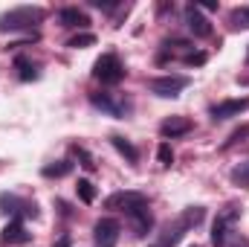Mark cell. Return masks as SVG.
<instances>
[{"label":"cell","instance_id":"obj_1","mask_svg":"<svg viewBox=\"0 0 249 247\" xmlns=\"http://www.w3.org/2000/svg\"><path fill=\"white\" fill-rule=\"evenodd\" d=\"M47 9L41 6H18L9 9L6 15H0V35L3 32H20V29H35L38 23H44Z\"/></svg>","mask_w":249,"mask_h":247},{"label":"cell","instance_id":"obj_2","mask_svg":"<svg viewBox=\"0 0 249 247\" xmlns=\"http://www.w3.org/2000/svg\"><path fill=\"white\" fill-rule=\"evenodd\" d=\"M203 218H206V209H203V206H188V209H183V215H180L174 224H168V227H165V233L160 236V247H174L188 233V230H191V227H197Z\"/></svg>","mask_w":249,"mask_h":247},{"label":"cell","instance_id":"obj_3","mask_svg":"<svg viewBox=\"0 0 249 247\" xmlns=\"http://www.w3.org/2000/svg\"><path fill=\"white\" fill-rule=\"evenodd\" d=\"M238 218H241V209H235V206H229L226 212H217V218H214V224H212V245L214 247H226L229 245Z\"/></svg>","mask_w":249,"mask_h":247},{"label":"cell","instance_id":"obj_4","mask_svg":"<svg viewBox=\"0 0 249 247\" xmlns=\"http://www.w3.org/2000/svg\"><path fill=\"white\" fill-rule=\"evenodd\" d=\"M93 76H96L102 84H119L124 79V64L119 62L116 53H105L99 62L93 64Z\"/></svg>","mask_w":249,"mask_h":247},{"label":"cell","instance_id":"obj_5","mask_svg":"<svg viewBox=\"0 0 249 247\" xmlns=\"http://www.w3.org/2000/svg\"><path fill=\"white\" fill-rule=\"evenodd\" d=\"M90 105L93 108H99V111H105L107 117H127L130 111H133V105H130V99H124V96H116V93H90Z\"/></svg>","mask_w":249,"mask_h":247},{"label":"cell","instance_id":"obj_6","mask_svg":"<svg viewBox=\"0 0 249 247\" xmlns=\"http://www.w3.org/2000/svg\"><path fill=\"white\" fill-rule=\"evenodd\" d=\"M0 209H3L6 215L18 218V221H23V218H38V204H35V201H23V198L9 195V192L0 195Z\"/></svg>","mask_w":249,"mask_h":247},{"label":"cell","instance_id":"obj_7","mask_svg":"<svg viewBox=\"0 0 249 247\" xmlns=\"http://www.w3.org/2000/svg\"><path fill=\"white\" fill-rule=\"evenodd\" d=\"M148 87H151V93H157L162 99H174V96H180V90L188 87V76H160V79H151Z\"/></svg>","mask_w":249,"mask_h":247},{"label":"cell","instance_id":"obj_8","mask_svg":"<svg viewBox=\"0 0 249 247\" xmlns=\"http://www.w3.org/2000/svg\"><path fill=\"white\" fill-rule=\"evenodd\" d=\"M105 206H107V209H119V212H124V215H130L133 209L148 206V198H145L142 192H116V195H110V198L105 201Z\"/></svg>","mask_w":249,"mask_h":247},{"label":"cell","instance_id":"obj_9","mask_svg":"<svg viewBox=\"0 0 249 247\" xmlns=\"http://www.w3.org/2000/svg\"><path fill=\"white\" fill-rule=\"evenodd\" d=\"M119 233H122V227L113 218H99L93 224V242H96V247H116Z\"/></svg>","mask_w":249,"mask_h":247},{"label":"cell","instance_id":"obj_10","mask_svg":"<svg viewBox=\"0 0 249 247\" xmlns=\"http://www.w3.org/2000/svg\"><path fill=\"white\" fill-rule=\"evenodd\" d=\"M186 23H188V29H191L194 38H209V35H212V23H209V18L200 12L197 3H188L186 6Z\"/></svg>","mask_w":249,"mask_h":247},{"label":"cell","instance_id":"obj_11","mask_svg":"<svg viewBox=\"0 0 249 247\" xmlns=\"http://www.w3.org/2000/svg\"><path fill=\"white\" fill-rule=\"evenodd\" d=\"M244 111H249V96L217 102V105L212 108V117H214V120H229V117H241Z\"/></svg>","mask_w":249,"mask_h":247},{"label":"cell","instance_id":"obj_12","mask_svg":"<svg viewBox=\"0 0 249 247\" xmlns=\"http://www.w3.org/2000/svg\"><path fill=\"white\" fill-rule=\"evenodd\" d=\"M29 239H32V233H29L26 224L18 221V218H12V221L3 227V233H0V242H3V245H26Z\"/></svg>","mask_w":249,"mask_h":247},{"label":"cell","instance_id":"obj_13","mask_svg":"<svg viewBox=\"0 0 249 247\" xmlns=\"http://www.w3.org/2000/svg\"><path fill=\"white\" fill-rule=\"evenodd\" d=\"M58 21H61V26H67V29H87L90 26L87 12H81L78 6H64L61 12H58Z\"/></svg>","mask_w":249,"mask_h":247},{"label":"cell","instance_id":"obj_14","mask_svg":"<svg viewBox=\"0 0 249 247\" xmlns=\"http://www.w3.org/2000/svg\"><path fill=\"white\" fill-rule=\"evenodd\" d=\"M130 227H133V236H148L151 227H154V215H151V206H139L127 215Z\"/></svg>","mask_w":249,"mask_h":247},{"label":"cell","instance_id":"obj_15","mask_svg":"<svg viewBox=\"0 0 249 247\" xmlns=\"http://www.w3.org/2000/svg\"><path fill=\"white\" fill-rule=\"evenodd\" d=\"M194 125H191V120L188 117H168L165 123L160 125V134L165 137V140H174V137H183V134H188Z\"/></svg>","mask_w":249,"mask_h":247},{"label":"cell","instance_id":"obj_16","mask_svg":"<svg viewBox=\"0 0 249 247\" xmlns=\"http://www.w3.org/2000/svg\"><path fill=\"white\" fill-rule=\"evenodd\" d=\"M15 70H18V79H20V82H32V79H38V67L29 62L26 56H18V59H15Z\"/></svg>","mask_w":249,"mask_h":247},{"label":"cell","instance_id":"obj_17","mask_svg":"<svg viewBox=\"0 0 249 247\" xmlns=\"http://www.w3.org/2000/svg\"><path fill=\"white\" fill-rule=\"evenodd\" d=\"M110 145L122 154L127 163H136V160H139V151H136V148H133V143H127L124 137H110Z\"/></svg>","mask_w":249,"mask_h":247},{"label":"cell","instance_id":"obj_18","mask_svg":"<svg viewBox=\"0 0 249 247\" xmlns=\"http://www.w3.org/2000/svg\"><path fill=\"white\" fill-rule=\"evenodd\" d=\"M229 178H232V184H235V186L249 189V160H247V163H238V166L229 172Z\"/></svg>","mask_w":249,"mask_h":247},{"label":"cell","instance_id":"obj_19","mask_svg":"<svg viewBox=\"0 0 249 247\" xmlns=\"http://www.w3.org/2000/svg\"><path fill=\"white\" fill-rule=\"evenodd\" d=\"M70 172H72V163H70V160H58V163L44 166V178H64V175H70Z\"/></svg>","mask_w":249,"mask_h":247},{"label":"cell","instance_id":"obj_20","mask_svg":"<svg viewBox=\"0 0 249 247\" xmlns=\"http://www.w3.org/2000/svg\"><path fill=\"white\" fill-rule=\"evenodd\" d=\"M75 195H78L84 204H93V201H96V186L90 184L87 178H81V181L75 184Z\"/></svg>","mask_w":249,"mask_h":247},{"label":"cell","instance_id":"obj_21","mask_svg":"<svg viewBox=\"0 0 249 247\" xmlns=\"http://www.w3.org/2000/svg\"><path fill=\"white\" fill-rule=\"evenodd\" d=\"M229 23L232 29H249V6H241L229 15Z\"/></svg>","mask_w":249,"mask_h":247},{"label":"cell","instance_id":"obj_22","mask_svg":"<svg viewBox=\"0 0 249 247\" xmlns=\"http://www.w3.org/2000/svg\"><path fill=\"white\" fill-rule=\"evenodd\" d=\"M93 44H96V35L93 32H81V35H75V38L67 41L70 50H84V47H93Z\"/></svg>","mask_w":249,"mask_h":247},{"label":"cell","instance_id":"obj_23","mask_svg":"<svg viewBox=\"0 0 249 247\" xmlns=\"http://www.w3.org/2000/svg\"><path fill=\"white\" fill-rule=\"evenodd\" d=\"M72 154H75V157L81 160V166H84L87 172H93V169H96V160H93V154H90V151H87L84 145H72Z\"/></svg>","mask_w":249,"mask_h":247},{"label":"cell","instance_id":"obj_24","mask_svg":"<svg viewBox=\"0 0 249 247\" xmlns=\"http://www.w3.org/2000/svg\"><path fill=\"white\" fill-rule=\"evenodd\" d=\"M157 157H160V163L168 169V166L174 163V151H171V145H168V143H162V145L157 148Z\"/></svg>","mask_w":249,"mask_h":247},{"label":"cell","instance_id":"obj_25","mask_svg":"<svg viewBox=\"0 0 249 247\" xmlns=\"http://www.w3.org/2000/svg\"><path fill=\"white\" fill-rule=\"evenodd\" d=\"M247 137H249V125H244V128H238V131L223 143V148H232V145H238V143H241V140H247Z\"/></svg>","mask_w":249,"mask_h":247},{"label":"cell","instance_id":"obj_26","mask_svg":"<svg viewBox=\"0 0 249 247\" xmlns=\"http://www.w3.org/2000/svg\"><path fill=\"white\" fill-rule=\"evenodd\" d=\"M183 62L186 64H206V53H186Z\"/></svg>","mask_w":249,"mask_h":247},{"label":"cell","instance_id":"obj_27","mask_svg":"<svg viewBox=\"0 0 249 247\" xmlns=\"http://www.w3.org/2000/svg\"><path fill=\"white\" fill-rule=\"evenodd\" d=\"M55 247H70V239L64 236V239H61V242H58V245H55Z\"/></svg>","mask_w":249,"mask_h":247},{"label":"cell","instance_id":"obj_28","mask_svg":"<svg viewBox=\"0 0 249 247\" xmlns=\"http://www.w3.org/2000/svg\"><path fill=\"white\" fill-rule=\"evenodd\" d=\"M188 247H200V245H188Z\"/></svg>","mask_w":249,"mask_h":247}]
</instances>
